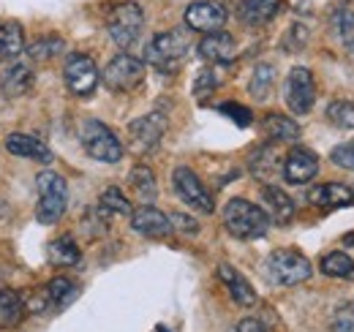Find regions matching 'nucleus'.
Wrapping results in <instances>:
<instances>
[{
    "label": "nucleus",
    "instance_id": "f257e3e1",
    "mask_svg": "<svg viewBox=\"0 0 354 332\" xmlns=\"http://www.w3.org/2000/svg\"><path fill=\"white\" fill-rule=\"evenodd\" d=\"M223 223L237 240H259L270 229L267 212L248 199H229L223 208Z\"/></svg>",
    "mask_w": 354,
    "mask_h": 332
},
{
    "label": "nucleus",
    "instance_id": "f03ea898",
    "mask_svg": "<svg viewBox=\"0 0 354 332\" xmlns=\"http://www.w3.org/2000/svg\"><path fill=\"white\" fill-rule=\"evenodd\" d=\"M80 142L90 158H95L101 164H118L123 158V142L101 120H85L80 128Z\"/></svg>",
    "mask_w": 354,
    "mask_h": 332
},
{
    "label": "nucleus",
    "instance_id": "7ed1b4c3",
    "mask_svg": "<svg viewBox=\"0 0 354 332\" xmlns=\"http://www.w3.org/2000/svg\"><path fill=\"white\" fill-rule=\"evenodd\" d=\"M36 188H39V208L36 215L41 223H55L63 218V212L68 208V185L60 174L55 172H41L36 177Z\"/></svg>",
    "mask_w": 354,
    "mask_h": 332
},
{
    "label": "nucleus",
    "instance_id": "20e7f679",
    "mask_svg": "<svg viewBox=\"0 0 354 332\" xmlns=\"http://www.w3.org/2000/svg\"><path fill=\"white\" fill-rule=\"evenodd\" d=\"M142 28H145V11L139 3L126 0V3H118L109 17H106V30H109V39L118 44L120 49H129L139 36H142Z\"/></svg>",
    "mask_w": 354,
    "mask_h": 332
},
{
    "label": "nucleus",
    "instance_id": "39448f33",
    "mask_svg": "<svg viewBox=\"0 0 354 332\" xmlns=\"http://www.w3.org/2000/svg\"><path fill=\"white\" fill-rule=\"evenodd\" d=\"M188 49H191V42L183 30H167V33H158L147 44L145 60L150 66H156L158 71H175L177 63L188 55Z\"/></svg>",
    "mask_w": 354,
    "mask_h": 332
},
{
    "label": "nucleus",
    "instance_id": "423d86ee",
    "mask_svg": "<svg viewBox=\"0 0 354 332\" xmlns=\"http://www.w3.org/2000/svg\"><path fill=\"white\" fill-rule=\"evenodd\" d=\"M267 275L278 284V286H297L306 284L310 278V261L292 248H281L275 253H270L267 259Z\"/></svg>",
    "mask_w": 354,
    "mask_h": 332
},
{
    "label": "nucleus",
    "instance_id": "0eeeda50",
    "mask_svg": "<svg viewBox=\"0 0 354 332\" xmlns=\"http://www.w3.org/2000/svg\"><path fill=\"white\" fill-rule=\"evenodd\" d=\"M63 80H66V87L74 95L88 98V95H93V90L98 87L101 71H98V66H95V60L90 55L74 52V55H68V60L63 66Z\"/></svg>",
    "mask_w": 354,
    "mask_h": 332
},
{
    "label": "nucleus",
    "instance_id": "6e6552de",
    "mask_svg": "<svg viewBox=\"0 0 354 332\" xmlns=\"http://www.w3.org/2000/svg\"><path fill=\"white\" fill-rule=\"evenodd\" d=\"M101 80L115 93H129L133 87H139L142 80H145V63L139 57L129 55V52H123V55H118V57H112L106 63Z\"/></svg>",
    "mask_w": 354,
    "mask_h": 332
},
{
    "label": "nucleus",
    "instance_id": "1a4fd4ad",
    "mask_svg": "<svg viewBox=\"0 0 354 332\" xmlns=\"http://www.w3.org/2000/svg\"><path fill=\"white\" fill-rule=\"evenodd\" d=\"M286 107L295 112V115H308L313 109V101H316V82H313V74H310L306 66H295L286 77Z\"/></svg>",
    "mask_w": 354,
    "mask_h": 332
},
{
    "label": "nucleus",
    "instance_id": "9d476101",
    "mask_svg": "<svg viewBox=\"0 0 354 332\" xmlns=\"http://www.w3.org/2000/svg\"><path fill=\"white\" fill-rule=\"evenodd\" d=\"M167 125H169L167 123V115H164L161 109H156V112H150V115L133 120V123L129 125V142H131V147L136 153H150V150L164 139Z\"/></svg>",
    "mask_w": 354,
    "mask_h": 332
},
{
    "label": "nucleus",
    "instance_id": "9b49d317",
    "mask_svg": "<svg viewBox=\"0 0 354 332\" xmlns=\"http://www.w3.org/2000/svg\"><path fill=\"white\" fill-rule=\"evenodd\" d=\"M172 185H175L177 196L188 205V208L199 210V212H213V196L207 194V188L202 185V180L188 169V166H180L172 174Z\"/></svg>",
    "mask_w": 354,
    "mask_h": 332
},
{
    "label": "nucleus",
    "instance_id": "f8f14e48",
    "mask_svg": "<svg viewBox=\"0 0 354 332\" xmlns=\"http://www.w3.org/2000/svg\"><path fill=\"white\" fill-rule=\"evenodd\" d=\"M226 6L216 0H196L185 8V25L196 33H216L226 25Z\"/></svg>",
    "mask_w": 354,
    "mask_h": 332
},
{
    "label": "nucleus",
    "instance_id": "ddd939ff",
    "mask_svg": "<svg viewBox=\"0 0 354 332\" xmlns=\"http://www.w3.org/2000/svg\"><path fill=\"white\" fill-rule=\"evenodd\" d=\"M283 180L289 185H306L319 174V158L316 153H310L306 147H295L289 150V156L283 158V169H281Z\"/></svg>",
    "mask_w": 354,
    "mask_h": 332
},
{
    "label": "nucleus",
    "instance_id": "4468645a",
    "mask_svg": "<svg viewBox=\"0 0 354 332\" xmlns=\"http://www.w3.org/2000/svg\"><path fill=\"white\" fill-rule=\"evenodd\" d=\"M131 229L136 234L147 237V240H161V237H169L172 234L169 215H164L161 210L153 208V205H142L139 210H133Z\"/></svg>",
    "mask_w": 354,
    "mask_h": 332
},
{
    "label": "nucleus",
    "instance_id": "2eb2a0df",
    "mask_svg": "<svg viewBox=\"0 0 354 332\" xmlns=\"http://www.w3.org/2000/svg\"><path fill=\"white\" fill-rule=\"evenodd\" d=\"M218 278H221V284L226 286V291H229V297L234 299V305H240V308H254V305L259 302L254 286H251V284L243 278V273L234 270L232 264H226V261L218 264Z\"/></svg>",
    "mask_w": 354,
    "mask_h": 332
},
{
    "label": "nucleus",
    "instance_id": "dca6fc26",
    "mask_svg": "<svg viewBox=\"0 0 354 332\" xmlns=\"http://www.w3.org/2000/svg\"><path fill=\"white\" fill-rule=\"evenodd\" d=\"M36 82V74L28 63H11L0 71V93L6 98H19L25 95Z\"/></svg>",
    "mask_w": 354,
    "mask_h": 332
},
{
    "label": "nucleus",
    "instance_id": "f3484780",
    "mask_svg": "<svg viewBox=\"0 0 354 332\" xmlns=\"http://www.w3.org/2000/svg\"><path fill=\"white\" fill-rule=\"evenodd\" d=\"M199 55L207 60V63H232L234 55H237V44L234 36L216 30V33H205V39L199 42Z\"/></svg>",
    "mask_w": 354,
    "mask_h": 332
},
{
    "label": "nucleus",
    "instance_id": "a211bd4d",
    "mask_svg": "<svg viewBox=\"0 0 354 332\" xmlns=\"http://www.w3.org/2000/svg\"><path fill=\"white\" fill-rule=\"evenodd\" d=\"M308 202L319 210H335V208H346L354 202V191L349 185H341V183H324V185H316L308 194Z\"/></svg>",
    "mask_w": 354,
    "mask_h": 332
},
{
    "label": "nucleus",
    "instance_id": "6ab92c4d",
    "mask_svg": "<svg viewBox=\"0 0 354 332\" xmlns=\"http://www.w3.org/2000/svg\"><path fill=\"white\" fill-rule=\"evenodd\" d=\"M262 205L270 221L275 223H289L295 218V202L286 191H281L278 185H265L262 188Z\"/></svg>",
    "mask_w": 354,
    "mask_h": 332
},
{
    "label": "nucleus",
    "instance_id": "aec40b11",
    "mask_svg": "<svg viewBox=\"0 0 354 332\" xmlns=\"http://www.w3.org/2000/svg\"><path fill=\"white\" fill-rule=\"evenodd\" d=\"M6 150L11 156H19V158H33V161H41L49 164L52 161V150L46 147L44 142H39L36 136H28V133H11L6 139Z\"/></svg>",
    "mask_w": 354,
    "mask_h": 332
},
{
    "label": "nucleus",
    "instance_id": "412c9836",
    "mask_svg": "<svg viewBox=\"0 0 354 332\" xmlns=\"http://www.w3.org/2000/svg\"><path fill=\"white\" fill-rule=\"evenodd\" d=\"M283 8V0H243L240 6V17L245 25L251 28H262L267 22H272Z\"/></svg>",
    "mask_w": 354,
    "mask_h": 332
},
{
    "label": "nucleus",
    "instance_id": "4be33fe9",
    "mask_svg": "<svg viewBox=\"0 0 354 332\" xmlns=\"http://www.w3.org/2000/svg\"><path fill=\"white\" fill-rule=\"evenodd\" d=\"M25 52V30L19 22H0V60H14Z\"/></svg>",
    "mask_w": 354,
    "mask_h": 332
},
{
    "label": "nucleus",
    "instance_id": "5701e85b",
    "mask_svg": "<svg viewBox=\"0 0 354 332\" xmlns=\"http://www.w3.org/2000/svg\"><path fill=\"white\" fill-rule=\"evenodd\" d=\"M25 316V302L17 291L0 289V330H14L19 327Z\"/></svg>",
    "mask_w": 354,
    "mask_h": 332
},
{
    "label": "nucleus",
    "instance_id": "b1692460",
    "mask_svg": "<svg viewBox=\"0 0 354 332\" xmlns=\"http://www.w3.org/2000/svg\"><path fill=\"white\" fill-rule=\"evenodd\" d=\"M80 259H82V253H80V246L74 243L71 234H63V237L52 240V246H49V261L55 267H77Z\"/></svg>",
    "mask_w": 354,
    "mask_h": 332
},
{
    "label": "nucleus",
    "instance_id": "393cba45",
    "mask_svg": "<svg viewBox=\"0 0 354 332\" xmlns=\"http://www.w3.org/2000/svg\"><path fill=\"white\" fill-rule=\"evenodd\" d=\"M46 297H49V308H68L77 297H80V286L68 278H52L46 284Z\"/></svg>",
    "mask_w": 354,
    "mask_h": 332
},
{
    "label": "nucleus",
    "instance_id": "a878e982",
    "mask_svg": "<svg viewBox=\"0 0 354 332\" xmlns=\"http://www.w3.org/2000/svg\"><path fill=\"white\" fill-rule=\"evenodd\" d=\"M262 128L267 131L270 139H278V142H295L300 136V125L286 115H267L262 120Z\"/></svg>",
    "mask_w": 354,
    "mask_h": 332
},
{
    "label": "nucleus",
    "instance_id": "bb28decb",
    "mask_svg": "<svg viewBox=\"0 0 354 332\" xmlns=\"http://www.w3.org/2000/svg\"><path fill=\"white\" fill-rule=\"evenodd\" d=\"M131 188H133V194H136L145 205H150V202L158 196L156 174H153L147 166H133L131 169Z\"/></svg>",
    "mask_w": 354,
    "mask_h": 332
},
{
    "label": "nucleus",
    "instance_id": "cd10ccee",
    "mask_svg": "<svg viewBox=\"0 0 354 332\" xmlns=\"http://www.w3.org/2000/svg\"><path fill=\"white\" fill-rule=\"evenodd\" d=\"M322 273L330 278H354V261L349 253L333 250L322 259Z\"/></svg>",
    "mask_w": 354,
    "mask_h": 332
},
{
    "label": "nucleus",
    "instance_id": "c85d7f7f",
    "mask_svg": "<svg viewBox=\"0 0 354 332\" xmlns=\"http://www.w3.org/2000/svg\"><path fill=\"white\" fill-rule=\"evenodd\" d=\"M272 84H275V68H272L270 63H259V66L254 68L248 93H251L257 101H267L270 93H272Z\"/></svg>",
    "mask_w": 354,
    "mask_h": 332
},
{
    "label": "nucleus",
    "instance_id": "c756f323",
    "mask_svg": "<svg viewBox=\"0 0 354 332\" xmlns=\"http://www.w3.org/2000/svg\"><path fill=\"white\" fill-rule=\"evenodd\" d=\"M330 22H333L335 36L346 44V49L354 55V11L352 8H338V11H333Z\"/></svg>",
    "mask_w": 354,
    "mask_h": 332
},
{
    "label": "nucleus",
    "instance_id": "7c9ffc66",
    "mask_svg": "<svg viewBox=\"0 0 354 332\" xmlns=\"http://www.w3.org/2000/svg\"><path fill=\"white\" fill-rule=\"evenodd\" d=\"M63 49H66V44H63L60 36H44V39H39V42H33L28 46V52H30V57L36 63H46V60L57 57Z\"/></svg>",
    "mask_w": 354,
    "mask_h": 332
},
{
    "label": "nucleus",
    "instance_id": "2f4dec72",
    "mask_svg": "<svg viewBox=\"0 0 354 332\" xmlns=\"http://www.w3.org/2000/svg\"><path fill=\"white\" fill-rule=\"evenodd\" d=\"M251 169H254V174H257L259 180H267V177L278 174V169H283V164H281V158H278L272 150L262 147L259 153H254V158H251Z\"/></svg>",
    "mask_w": 354,
    "mask_h": 332
},
{
    "label": "nucleus",
    "instance_id": "473e14b6",
    "mask_svg": "<svg viewBox=\"0 0 354 332\" xmlns=\"http://www.w3.org/2000/svg\"><path fill=\"white\" fill-rule=\"evenodd\" d=\"M101 210L106 212V215H120V218H126V215H131V202L120 194V188H106L104 194H101Z\"/></svg>",
    "mask_w": 354,
    "mask_h": 332
},
{
    "label": "nucleus",
    "instance_id": "72a5a7b5",
    "mask_svg": "<svg viewBox=\"0 0 354 332\" xmlns=\"http://www.w3.org/2000/svg\"><path fill=\"white\" fill-rule=\"evenodd\" d=\"M327 120L338 128H354V104L352 101H333L327 107Z\"/></svg>",
    "mask_w": 354,
    "mask_h": 332
},
{
    "label": "nucleus",
    "instance_id": "f704fd0d",
    "mask_svg": "<svg viewBox=\"0 0 354 332\" xmlns=\"http://www.w3.org/2000/svg\"><path fill=\"white\" fill-rule=\"evenodd\" d=\"M308 44V28L303 22H295L283 36V52H300Z\"/></svg>",
    "mask_w": 354,
    "mask_h": 332
},
{
    "label": "nucleus",
    "instance_id": "c9c22d12",
    "mask_svg": "<svg viewBox=\"0 0 354 332\" xmlns=\"http://www.w3.org/2000/svg\"><path fill=\"white\" fill-rule=\"evenodd\" d=\"M330 161H333L335 166H341V169H349V172H354V139H352V142L338 145V147H333Z\"/></svg>",
    "mask_w": 354,
    "mask_h": 332
},
{
    "label": "nucleus",
    "instance_id": "e433bc0d",
    "mask_svg": "<svg viewBox=\"0 0 354 332\" xmlns=\"http://www.w3.org/2000/svg\"><path fill=\"white\" fill-rule=\"evenodd\" d=\"M169 223H172V232H180V234H196L199 232V223L191 215H183V212H172Z\"/></svg>",
    "mask_w": 354,
    "mask_h": 332
},
{
    "label": "nucleus",
    "instance_id": "4c0bfd02",
    "mask_svg": "<svg viewBox=\"0 0 354 332\" xmlns=\"http://www.w3.org/2000/svg\"><path fill=\"white\" fill-rule=\"evenodd\" d=\"M333 332H354V308L344 305V308H338V311H335Z\"/></svg>",
    "mask_w": 354,
    "mask_h": 332
},
{
    "label": "nucleus",
    "instance_id": "58836bf2",
    "mask_svg": "<svg viewBox=\"0 0 354 332\" xmlns=\"http://www.w3.org/2000/svg\"><path fill=\"white\" fill-rule=\"evenodd\" d=\"M216 84H218V77L213 74V68H205V71H199V77H196V95L202 98V95H207V93H213L216 90Z\"/></svg>",
    "mask_w": 354,
    "mask_h": 332
},
{
    "label": "nucleus",
    "instance_id": "ea45409f",
    "mask_svg": "<svg viewBox=\"0 0 354 332\" xmlns=\"http://www.w3.org/2000/svg\"><path fill=\"white\" fill-rule=\"evenodd\" d=\"M221 112L226 118H232L237 125H251V112L245 109V107H240V104H221Z\"/></svg>",
    "mask_w": 354,
    "mask_h": 332
},
{
    "label": "nucleus",
    "instance_id": "a19ab883",
    "mask_svg": "<svg viewBox=\"0 0 354 332\" xmlns=\"http://www.w3.org/2000/svg\"><path fill=\"white\" fill-rule=\"evenodd\" d=\"M232 332H267V327L259 322V319H243Z\"/></svg>",
    "mask_w": 354,
    "mask_h": 332
}]
</instances>
